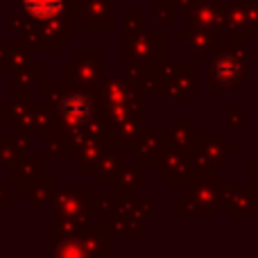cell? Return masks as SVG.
<instances>
[{
    "label": "cell",
    "instance_id": "cell-1",
    "mask_svg": "<svg viewBox=\"0 0 258 258\" xmlns=\"http://www.w3.org/2000/svg\"><path fill=\"white\" fill-rule=\"evenodd\" d=\"M25 7L30 14H34V16H52V14L59 12V7H61V0H25Z\"/></svg>",
    "mask_w": 258,
    "mask_h": 258
},
{
    "label": "cell",
    "instance_id": "cell-2",
    "mask_svg": "<svg viewBox=\"0 0 258 258\" xmlns=\"http://www.w3.org/2000/svg\"><path fill=\"white\" fill-rule=\"evenodd\" d=\"M68 111H73V118H75V116H84V113H86V102H84V100H82V98H73L71 100V102H68Z\"/></svg>",
    "mask_w": 258,
    "mask_h": 258
}]
</instances>
